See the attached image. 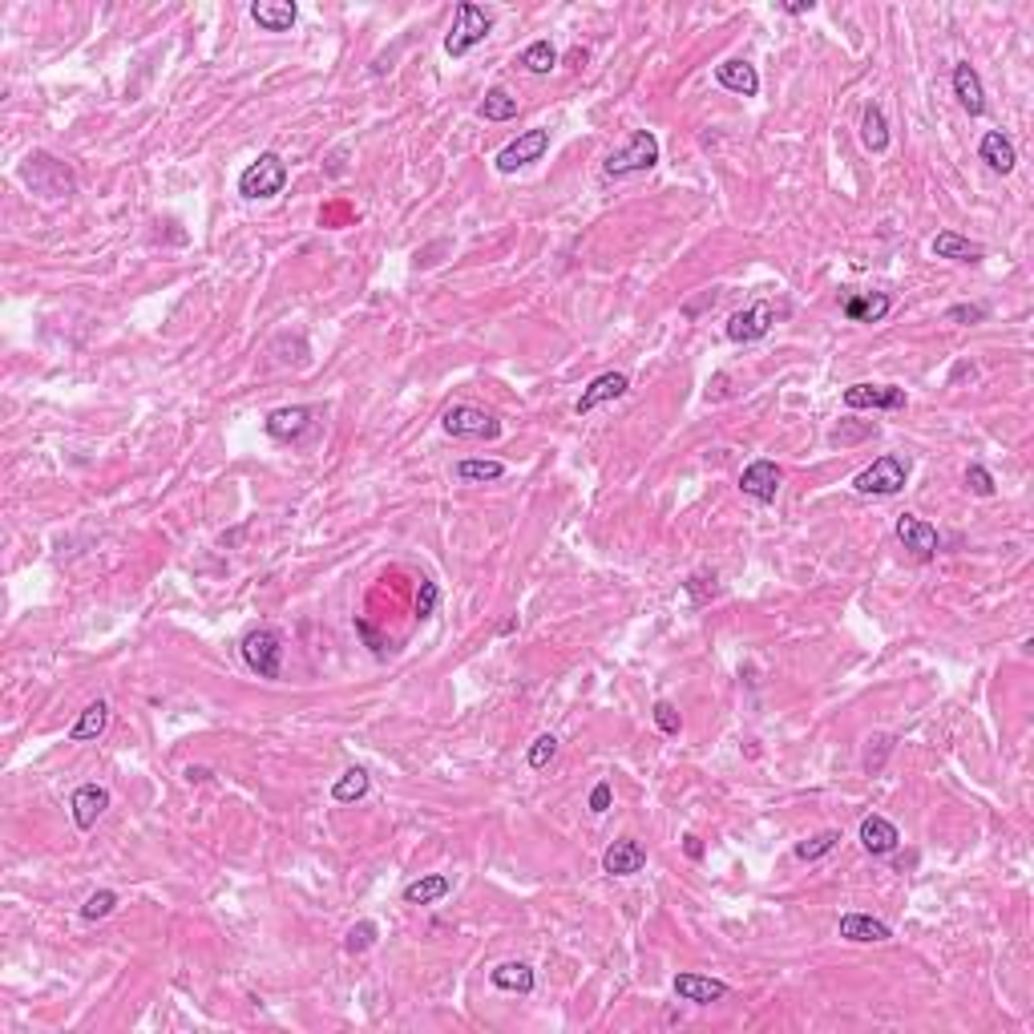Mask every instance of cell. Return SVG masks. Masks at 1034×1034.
Masks as SVG:
<instances>
[{"label":"cell","mask_w":1034,"mask_h":1034,"mask_svg":"<svg viewBox=\"0 0 1034 1034\" xmlns=\"http://www.w3.org/2000/svg\"><path fill=\"white\" fill-rule=\"evenodd\" d=\"M966 485H970L974 497H994V473L986 465H978V461L966 469Z\"/></svg>","instance_id":"ab89813d"},{"label":"cell","mask_w":1034,"mask_h":1034,"mask_svg":"<svg viewBox=\"0 0 1034 1034\" xmlns=\"http://www.w3.org/2000/svg\"><path fill=\"white\" fill-rule=\"evenodd\" d=\"M118 901H122V897H118L114 889H97V893H89V897H85L81 917H85V921H106V917L118 909Z\"/></svg>","instance_id":"d590c367"},{"label":"cell","mask_w":1034,"mask_h":1034,"mask_svg":"<svg viewBox=\"0 0 1034 1034\" xmlns=\"http://www.w3.org/2000/svg\"><path fill=\"white\" fill-rule=\"evenodd\" d=\"M772 324H776V307L768 299H756V303H748L744 312H736L728 320V340L732 344H756V340H764L772 332Z\"/></svg>","instance_id":"8fae6325"},{"label":"cell","mask_w":1034,"mask_h":1034,"mask_svg":"<svg viewBox=\"0 0 1034 1034\" xmlns=\"http://www.w3.org/2000/svg\"><path fill=\"white\" fill-rule=\"evenodd\" d=\"M659 166V138L651 130H635L627 138V146H618L614 154H606L602 174L606 178H631V174H647Z\"/></svg>","instance_id":"7a4b0ae2"},{"label":"cell","mask_w":1034,"mask_h":1034,"mask_svg":"<svg viewBox=\"0 0 1034 1034\" xmlns=\"http://www.w3.org/2000/svg\"><path fill=\"white\" fill-rule=\"evenodd\" d=\"M477 118L481 122H509V118H517V97H509L505 89H489L485 101L477 106Z\"/></svg>","instance_id":"1f68e13d"},{"label":"cell","mask_w":1034,"mask_h":1034,"mask_svg":"<svg viewBox=\"0 0 1034 1034\" xmlns=\"http://www.w3.org/2000/svg\"><path fill=\"white\" fill-rule=\"evenodd\" d=\"M990 316V307L986 303H954V307H946V324H982Z\"/></svg>","instance_id":"8d00e7d4"},{"label":"cell","mask_w":1034,"mask_h":1034,"mask_svg":"<svg viewBox=\"0 0 1034 1034\" xmlns=\"http://www.w3.org/2000/svg\"><path fill=\"white\" fill-rule=\"evenodd\" d=\"M251 21L263 33H291V25L299 21V9H295V0H255Z\"/></svg>","instance_id":"44dd1931"},{"label":"cell","mask_w":1034,"mask_h":1034,"mask_svg":"<svg viewBox=\"0 0 1034 1034\" xmlns=\"http://www.w3.org/2000/svg\"><path fill=\"white\" fill-rule=\"evenodd\" d=\"M263 429H267V437L279 441V445H299L307 433L316 429V408H307V404L275 408V412H267Z\"/></svg>","instance_id":"ba28073f"},{"label":"cell","mask_w":1034,"mask_h":1034,"mask_svg":"<svg viewBox=\"0 0 1034 1034\" xmlns=\"http://www.w3.org/2000/svg\"><path fill=\"white\" fill-rule=\"evenodd\" d=\"M493 33V17L481 9V5H473V0H461L457 5V21H453V29H449V37H445V53L453 57V61H461L469 49H477L485 37Z\"/></svg>","instance_id":"5b68a950"},{"label":"cell","mask_w":1034,"mask_h":1034,"mask_svg":"<svg viewBox=\"0 0 1034 1034\" xmlns=\"http://www.w3.org/2000/svg\"><path fill=\"white\" fill-rule=\"evenodd\" d=\"M110 728V703L106 699H93L81 715H77V723L69 728V744H85V740H97L101 732Z\"/></svg>","instance_id":"484cf974"},{"label":"cell","mask_w":1034,"mask_h":1034,"mask_svg":"<svg viewBox=\"0 0 1034 1034\" xmlns=\"http://www.w3.org/2000/svg\"><path fill=\"white\" fill-rule=\"evenodd\" d=\"M554 756H558V740H554V736H538V740L530 744V752H526V760H530V768H534V772L550 768V764H554Z\"/></svg>","instance_id":"f35d334b"},{"label":"cell","mask_w":1034,"mask_h":1034,"mask_svg":"<svg viewBox=\"0 0 1034 1034\" xmlns=\"http://www.w3.org/2000/svg\"><path fill=\"white\" fill-rule=\"evenodd\" d=\"M715 81H719L723 89L740 93V97H756V93H760V73H756V65H752V61H740V57L719 61V65H715Z\"/></svg>","instance_id":"ffe728a7"},{"label":"cell","mask_w":1034,"mask_h":1034,"mask_svg":"<svg viewBox=\"0 0 1034 1034\" xmlns=\"http://www.w3.org/2000/svg\"><path fill=\"white\" fill-rule=\"evenodd\" d=\"M243 663L259 675V679H279L283 675V639L271 627H255L243 635Z\"/></svg>","instance_id":"8992f818"},{"label":"cell","mask_w":1034,"mask_h":1034,"mask_svg":"<svg viewBox=\"0 0 1034 1034\" xmlns=\"http://www.w3.org/2000/svg\"><path fill=\"white\" fill-rule=\"evenodd\" d=\"M978 158H982L994 174H1010V170L1018 166V150H1014V142H1010L1002 130H986V134H982Z\"/></svg>","instance_id":"603a6c76"},{"label":"cell","mask_w":1034,"mask_h":1034,"mask_svg":"<svg viewBox=\"0 0 1034 1034\" xmlns=\"http://www.w3.org/2000/svg\"><path fill=\"white\" fill-rule=\"evenodd\" d=\"M651 715H655V728H659L663 736H679V732H683V715H679V707H675V703L659 699Z\"/></svg>","instance_id":"74e56055"},{"label":"cell","mask_w":1034,"mask_h":1034,"mask_svg":"<svg viewBox=\"0 0 1034 1034\" xmlns=\"http://www.w3.org/2000/svg\"><path fill=\"white\" fill-rule=\"evenodd\" d=\"M376 942H380V925L364 917V921H356V925L348 929V938H344V950H348V954H368V950H372Z\"/></svg>","instance_id":"e575fe53"},{"label":"cell","mask_w":1034,"mask_h":1034,"mask_svg":"<svg viewBox=\"0 0 1034 1034\" xmlns=\"http://www.w3.org/2000/svg\"><path fill=\"white\" fill-rule=\"evenodd\" d=\"M897 542L917 558V562H934L942 550V534L917 513H901L897 517Z\"/></svg>","instance_id":"30bf717a"},{"label":"cell","mask_w":1034,"mask_h":1034,"mask_svg":"<svg viewBox=\"0 0 1034 1034\" xmlns=\"http://www.w3.org/2000/svg\"><path fill=\"white\" fill-rule=\"evenodd\" d=\"M671 990L679 994V1002H691V1006H711V1002H723V998L732 994L728 982L707 978V974H675V978H671Z\"/></svg>","instance_id":"5bb4252c"},{"label":"cell","mask_w":1034,"mask_h":1034,"mask_svg":"<svg viewBox=\"0 0 1034 1034\" xmlns=\"http://www.w3.org/2000/svg\"><path fill=\"white\" fill-rule=\"evenodd\" d=\"M368 788H372L368 768H348V772L332 784V800H336V804H356V800L368 796Z\"/></svg>","instance_id":"4dcf8cb0"},{"label":"cell","mask_w":1034,"mask_h":1034,"mask_svg":"<svg viewBox=\"0 0 1034 1034\" xmlns=\"http://www.w3.org/2000/svg\"><path fill=\"white\" fill-rule=\"evenodd\" d=\"M546 150H550V130H526V134H517L497 158H493V166H497V174H517L522 166H530V162H542L546 158Z\"/></svg>","instance_id":"9c48e42d"},{"label":"cell","mask_w":1034,"mask_h":1034,"mask_svg":"<svg viewBox=\"0 0 1034 1034\" xmlns=\"http://www.w3.org/2000/svg\"><path fill=\"white\" fill-rule=\"evenodd\" d=\"M610 804H614V792H610V784H606V780H598V784L590 788V812H594V816H602V812H610Z\"/></svg>","instance_id":"7bdbcfd3"},{"label":"cell","mask_w":1034,"mask_h":1034,"mask_svg":"<svg viewBox=\"0 0 1034 1034\" xmlns=\"http://www.w3.org/2000/svg\"><path fill=\"white\" fill-rule=\"evenodd\" d=\"M457 481H473V485H485V481H501L505 477V465L501 461H477V457H465L457 461Z\"/></svg>","instance_id":"d6a6232c"},{"label":"cell","mask_w":1034,"mask_h":1034,"mask_svg":"<svg viewBox=\"0 0 1034 1034\" xmlns=\"http://www.w3.org/2000/svg\"><path fill=\"white\" fill-rule=\"evenodd\" d=\"M857 841H861V849H865V853H873V857H889V853H897L901 833H897V824H893L889 816L869 812V816L861 820V829H857Z\"/></svg>","instance_id":"9a60e30c"},{"label":"cell","mask_w":1034,"mask_h":1034,"mask_svg":"<svg viewBox=\"0 0 1034 1034\" xmlns=\"http://www.w3.org/2000/svg\"><path fill=\"white\" fill-rule=\"evenodd\" d=\"M861 142H865V150H873V154H885V150H889V126H885V110H881V106H865Z\"/></svg>","instance_id":"f546056e"},{"label":"cell","mask_w":1034,"mask_h":1034,"mask_svg":"<svg viewBox=\"0 0 1034 1034\" xmlns=\"http://www.w3.org/2000/svg\"><path fill=\"white\" fill-rule=\"evenodd\" d=\"M837 845H841V833H837V829H824V833L800 841L792 853H796V861H820V857H829Z\"/></svg>","instance_id":"836d02e7"},{"label":"cell","mask_w":1034,"mask_h":1034,"mask_svg":"<svg viewBox=\"0 0 1034 1034\" xmlns=\"http://www.w3.org/2000/svg\"><path fill=\"white\" fill-rule=\"evenodd\" d=\"M889 307H893V299H889L885 291L849 295V299H845V320H853V324H881V320L889 316Z\"/></svg>","instance_id":"d4e9b609"},{"label":"cell","mask_w":1034,"mask_h":1034,"mask_svg":"<svg viewBox=\"0 0 1034 1034\" xmlns=\"http://www.w3.org/2000/svg\"><path fill=\"white\" fill-rule=\"evenodd\" d=\"M812 9H816V0H788L784 5L788 17H800V13H812Z\"/></svg>","instance_id":"bcb514c9"},{"label":"cell","mask_w":1034,"mask_h":1034,"mask_svg":"<svg viewBox=\"0 0 1034 1034\" xmlns=\"http://www.w3.org/2000/svg\"><path fill=\"white\" fill-rule=\"evenodd\" d=\"M21 178H25V186H29L33 194H41V198H49V202L69 198V194H73V186H77V182H73V170H69L61 158L45 154V150H37V154H29V158H25Z\"/></svg>","instance_id":"6da1fadb"},{"label":"cell","mask_w":1034,"mask_h":1034,"mask_svg":"<svg viewBox=\"0 0 1034 1034\" xmlns=\"http://www.w3.org/2000/svg\"><path fill=\"white\" fill-rule=\"evenodd\" d=\"M441 429L449 437H473V441H497L501 437V421L477 404H449L441 412Z\"/></svg>","instance_id":"52a82bcc"},{"label":"cell","mask_w":1034,"mask_h":1034,"mask_svg":"<svg viewBox=\"0 0 1034 1034\" xmlns=\"http://www.w3.org/2000/svg\"><path fill=\"white\" fill-rule=\"evenodd\" d=\"M283 186H287V162H283V154H275V150H263V154L239 174V194H243L247 202L275 198V194H283Z\"/></svg>","instance_id":"3957f363"},{"label":"cell","mask_w":1034,"mask_h":1034,"mask_svg":"<svg viewBox=\"0 0 1034 1034\" xmlns=\"http://www.w3.org/2000/svg\"><path fill=\"white\" fill-rule=\"evenodd\" d=\"M845 408H877V412H897L905 408V388L897 384H849L845 388Z\"/></svg>","instance_id":"4fadbf2b"},{"label":"cell","mask_w":1034,"mask_h":1034,"mask_svg":"<svg viewBox=\"0 0 1034 1034\" xmlns=\"http://www.w3.org/2000/svg\"><path fill=\"white\" fill-rule=\"evenodd\" d=\"M683 586H687V594H691L695 602H707V598H715V594H719V586H715V574H691Z\"/></svg>","instance_id":"b9f144b4"},{"label":"cell","mask_w":1034,"mask_h":1034,"mask_svg":"<svg viewBox=\"0 0 1034 1034\" xmlns=\"http://www.w3.org/2000/svg\"><path fill=\"white\" fill-rule=\"evenodd\" d=\"M683 849H687V857H695V861L703 857V841H699V837H683Z\"/></svg>","instance_id":"c3c4849f"},{"label":"cell","mask_w":1034,"mask_h":1034,"mask_svg":"<svg viewBox=\"0 0 1034 1034\" xmlns=\"http://www.w3.org/2000/svg\"><path fill=\"white\" fill-rule=\"evenodd\" d=\"M643 865H647V849H643L635 837L614 841V845L602 853V873H606V877H631V873H643Z\"/></svg>","instance_id":"ac0fdd59"},{"label":"cell","mask_w":1034,"mask_h":1034,"mask_svg":"<svg viewBox=\"0 0 1034 1034\" xmlns=\"http://www.w3.org/2000/svg\"><path fill=\"white\" fill-rule=\"evenodd\" d=\"M513 631H517V614H513V618H505V623H501V635H513Z\"/></svg>","instance_id":"681fc988"},{"label":"cell","mask_w":1034,"mask_h":1034,"mask_svg":"<svg viewBox=\"0 0 1034 1034\" xmlns=\"http://www.w3.org/2000/svg\"><path fill=\"white\" fill-rule=\"evenodd\" d=\"M869 433H873V425H865V429H833L829 441H833V445H849V441H861V437H869Z\"/></svg>","instance_id":"ee69618b"},{"label":"cell","mask_w":1034,"mask_h":1034,"mask_svg":"<svg viewBox=\"0 0 1034 1034\" xmlns=\"http://www.w3.org/2000/svg\"><path fill=\"white\" fill-rule=\"evenodd\" d=\"M627 388H631L627 372H602V376H594V380L582 388L574 412H578V417H586V412H594V408H602V404H610V400H618V396H627Z\"/></svg>","instance_id":"2e32d148"},{"label":"cell","mask_w":1034,"mask_h":1034,"mask_svg":"<svg viewBox=\"0 0 1034 1034\" xmlns=\"http://www.w3.org/2000/svg\"><path fill=\"white\" fill-rule=\"evenodd\" d=\"M449 889H453V881L445 873H425L412 885H404L400 897H404V905H437L441 897H449Z\"/></svg>","instance_id":"4316f807"},{"label":"cell","mask_w":1034,"mask_h":1034,"mask_svg":"<svg viewBox=\"0 0 1034 1034\" xmlns=\"http://www.w3.org/2000/svg\"><path fill=\"white\" fill-rule=\"evenodd\" d=\"M489 982L509 994H534V986H538V978L526 962H501L497 970H489Z\"/></svg>","instance_id":"83f0119b"},{"label":"cell","mask_w":1034,"mask_h":1034,"mask_svg":"<svg viewBox=\"0 0 1034 1034\" xmlns=\"http://www.w3.org/2000/svg\"><path fill=\"white\" fill-rule=\"evenodd\" d=\"M517 65H522L526 73H534V77H546V73H554L558 69V49H554V41H534V45H526L522 49V57H517Z\"/></svg>","instance_id":"f1b7e54d"},{"label":"cell","mask_w":1034,"mask_h":1034,"mask_svg":"<svg viewBox=\"0 0 1034 1034\" xmlns=\"http://www.w3.org/2000/svg\"><path fill=\"white\" fill-rule=\"evenodd\" d=\"M929 251H934L938 259H950V263H978V259H986V247L974 243V239H966V235H958V231L934 235Z\"/></svg>","instance_id":"cb8c5ba5"},{"label":"cell","mask_w":1034,"mask_h":1034,"mask_svg":"<svg viewBox=\"0 0 1034 1034\" xmlns=\"http://www.w3.org/2000/svg\"><path fill=\"white\" fill-rule=\"evenodd\" d=\"M106 808H110V788H101V784H81L69 796V812H73V824L81 833H89L93 824L106 816Z\"/></svg>","instance_id":"e0dca14e"},{"label":"cell","mask_w":1034,"mask_h":1034,"mask_svg":"<svg viewBox=\"0 0 1034 1034\" xmlns=\"http://www.w3.org/2000/svg\"><path fill=\"white\" fill-rule=\"evenodd\" d=\"M356 631H360V635H364V639H368V647H372V651H376V655H380V659H384V643H380V639H376V635H372V627H368V623H364V618H356Z\"/></svg>","instance_id":"f6af8a7d"},{"label":"cell","mask_w":1034,"mask_h":1034,"mask_svg":"<svg viewBox=\"0 0 1034 1034\" xmlns=\"http://www.w3.org/2000/svg\"><path fill=\"white\" fill-rule=\"evenodd\" d=\"M905 481H909V461L897 457V453H885V457H877L869 469H861L853 477V493H861V497H893V493L905 489Z\"/></svg>","instance_id":"277c9868"},{"label":"cell","mask_w":1034,"mask_h":1034,"mask_svg":"<svg viewBox=\"0 0 1034 1034\" xmlns=\"http://www.w3.org/2000/svg\"><path fill=\"white\" fill-rule=\"evenodd\" d=\"M437 602H441V590H437V582L421 578V594H417V618H421V623H425V618H433Z\"/></svg>","instance_id":"60d3db41"},{"label":"cell","mask_w":1034,"mask_h":1034,"mask_svg":"<svg viewBox=\"0 0 1034 1034\" xmlns=\"http://www.w3.org/2000/svg\"><path fill=\"white\" fill-rule=\"evenodd\" d=\"M780 485H784V469H780L776 461H768V457L752 461V465L740 473V493L752 497V501H760V505H772V501L780 497Z\"/></svg>","instance_id":"7c38bea8"},{"label":"cell","mask_w":1034,"mask_h":1034,"mask_svg":"<svg viewBox=\"0 0 1034 1034\" xmlns=\"http://www.w3.org/2000/svg\"><path fill=\"white\" fill-rule=\"evenodd\" d=\"M954 97L958 106L970 114V118H982L986 114V89H982V77L970 61H958L954 65Z\"/></svg>","instance_id":"d6986e66"},{"label":"cell","mask_w":1034,"mask_h":1034,"mask_svg":"<svg viewBox=\"0 0 1034 1034\" xmlns=\"http://www.w3.org/2000/svg\"><path fill=\"white\" fill-rule=\"evenodd\" d=\"M211 776H215V772H211V768H202V764H190V768H186V780H190V784H206Z\"/></svg>","instance_id":"7dc6e473"},{"label":"cell","mask_w":1034,"mask_h":1034,"mask_svg":"<svg viewBox=\"0 0 1034 1034\" xmlns=\"http://www.w3.org/2000/svg\"><path fill=\"white\" fill-rule=\"evenodd\" d=\"M841 938L845 942H857V946H881L893 938V929L881 921V917H869V913H845L841 917Z\"/></svg>","instance_id":"7402d4cb"}]
</instances>
